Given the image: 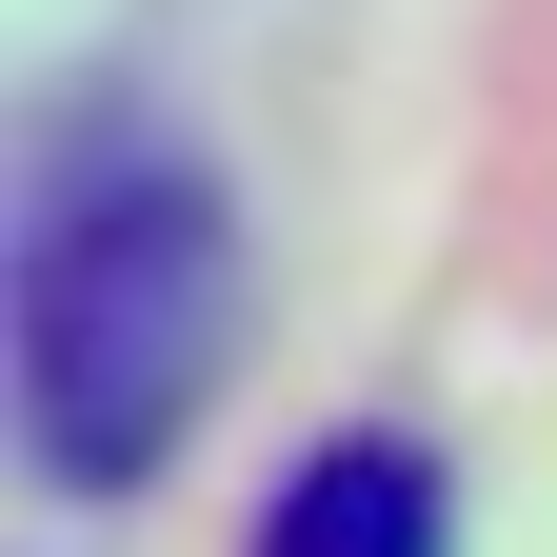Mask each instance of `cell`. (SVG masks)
Segmentation results:
<instances>
[{
  "mask_svg": "<svg viewBox=\"0 0 557 557\" xmlns=\"http://www.w3.org/2000/svg\"><path fill=\"white\" fill-rule=\"evenodd\" d=\"M0 359H21V438L60 498H120L139 458L199 438V398L239 379V199L139 120H81L21 199V299H0Z\"/></svg>",
  "mask_w": 557,
  "mask_h": 557,
  "instance_id": "obj_1",
  "label": "cell"
},
{
  "mask_svg": "<svg viewBox=\"0 0 557 557\" xmlns=\"http://www.w3.org/2000/svg\"><path fill=\"white\" fill-rule=\"evenodd\" d=\"M239 557H458V498H438V458H418V438L359 418V438H319V458L259 498Z\"/></svg>",
  "mask_w": 557,
  "mask_h": 557,
  "instance_id": "obj_2",
  "label": "cell"
}]
</instances>
